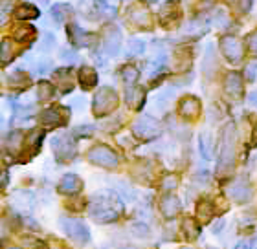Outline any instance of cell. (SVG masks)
Listing matches in <instances>:
<instances>
[{"mask_svg":"<svg viewBox=\"0 0 257 249\" xmlns=\"http://www.w3.org/2000/svg\"><path fill=\"white\" fill-rule=\"evenodd\" d=\"M248 103H250V105L255 106V108H257V92H252V94L248 96Z\"/></svg>","mask_w":257,"mask_h":249,"instance_id":"38","label":"cell"},{"mask_svg":"<svg viewBox=\"0 0 257 249\" xmlns=\"http://www.w3.org/2000/svg\"><path fill=\"white\" fill-rule=\"evenodd\" d=\"M224 88L231 97L239 99V97L242 96V77H241V74H237V72L228 74L226 83H224Z\"/></svg>","mask_w":257,"mask_h":249,"instance_id":"18","label":"cell"},{"mask_svg":"<svg viewBox=\"0 0 257 249\" xmlns=\"http://www.w3.org/2000/svg\"><path fill=\"white\" fill-rule=\"evenodd\" d=\"M52 149H54L55 158L59 159V161H70V159L75 158V152H77L75 141L70 138L68 134L55 136V138L52 139Z\"/></svg>","mask_w":257,"mask_h":249,"instance_id":"6","label":"cell"},{"mask_svg":"<svg viewBox=\"0 0 257 249\" xmlns=\"http://www.w3.org/2000/svg\"><path fill=\"white\" fill-rule=\"evenodd\" d=\"M125 101H127V105L131 106L133 110H140L145 101V92L134 85L128 86L127 90H125Z\"/></svg>","mask_w":257,"mask_h":249,"instance_id":"17","label":"cell"},{"mask_svg":"<svg viewBox=\"0 0 257 249\" xmlns=\"http://www.w3.org/2000/svg\"><path fill=\"white\" fill-rule=\"evenodd\" d=\"M255 72H257V63H250L246 66V72H244V77L248 81H253L255 79Z\"/></svg>","mask_w":257,"mask_h":249,"instance_id":"33","label":"cell"},{"mask_svg":"<svg viewBox=\"0 0 257 249\" xmlns=\"http://www.w3.org/2000/svg\"><path fill=\"white\" fill-rule=\"evenodd\" d=\"M180 209H182V203H180V200H178L177 196H173V194H167V196L162 198L160 201V211L162 214L166 218H175L180 212Z\"/></svg>","mask_w":257,"mask_h":249,"instance_id":"16","label":"cell"},{"mask_svg":"<svg viewBox=\"0 0 257 249\" xmlns=\"http://www.w3.org/2000/svg\"><path fill=\"white\" fill-rule=\"evenodd\" d=\"M70 15H72V8L68 4H55L52 8V17L57 22H64Z\"/></svg>","mask_w":257,"mask_h":249,"instance_id":"22","label":"cell"},{"mask_svg":"<svg viewBox=\"0 0 257 249\" xmlns=\"http://www.w3.org/2000/svg\"><path fill=\"white\" fill-rule=\"evenodd\" d=\"M178 112H180V116L188 117V119H195L200 114V101L197 97H184L178 105Z\"/></svg>","mask_w":257,"mask_h":249,"instance_id":"15","label":"cell"},{"mask_svg":"<svg viewBox=\"0 0 257 249\" xmlns=\"http://www.w3.org/2000/svg\"><path fill=\"white\" fill-rule=\"evenodd\" d=\"M10 83L13 86H24V88H26V86H28V77L22 74V72H17V74H13L10 77Z\"/></svg>","mask_w":257,"mask_h":249,"instance_id":"29","label":"cell"},{"mask_svg":"<svg viewBox=\"0 0 257 249\" xmlns=\"http://www.w3.org/2000/svg\"><path fill=\"white\" fill-rule=\"evenodd\" d=\"M133 132H134V136L140 139H153L160 134V125H158V121H156L155 117L142 116L134 121Z\"/></svg>","mask_w":257,"mask_h":249,"instance_id":"7","label":"cell"},{"mask_svg":"<svg viewBox=\"0 0 257 249\" xmlns=\"http://www.w3.org/2000/svg\"><path fill=\"white\" fill-rule=\"evenodd\" d=\"M197 211H198V218H200L202 222H209V218L215 214V209L211 201H200Z\"/></svg>","mask_w":257,"mask_h":249,"instance_id":"23","label":"cell"},{"mask_svg":"<svg viewBox=\"0 0 257 249\" xmlns=\"http://www.w3.org/2000/svg\"><path fill=\"white\" fill-rule=\"evenodd\" d=\"M250 247H252V245H250V242H244V240L235 245V249H250Z\"/></svg>","mask_w":257,"mask_h":249,"instance_id":"40","label":"cell"},{"mask_svg":"<svg viewBox=\"0 0 257 249\" xmlns=\"http://www.w3.org/2000/svg\"><path fill=\"white\" fill-rule=\"evenodd\" d=\"M252 8V0H241V10L242 11H250Z\"/></svg>","mask_w":257,"mask_h":249,"instance_id":"37","label":"cell"},{"mask_svg":"<svg viewBox=\"0 0 257 249\" xmlns=\"http://www.w3.org/2000/svg\"><path fill=\"white\" fill-rule=\"evenodd\" d=\"M248 44H250V48H252V52L257 53V33H253L252 37L248 39Z\"/></svg>","mask_w":257,"mask_h":249,"instance_id":"36","label":"cell"},{"mask_svg":"<svg viewBox=\"0 0 257 249\" xmlns=\"http://www.w3.org/2000/svg\"><path fill=\"white\" fill-rule=\"evenodd\" d=\"M121 249H136V247H133V245H128V247H121Z\"/></svg>","mask_w":257,"mask_h":249,"instance_id":"42","label":"cell"},{"mask_svg":"<svg viewBox=\"0 0 257 249\" xmlns=\"http://www.w3.org/2000/svg\"><path fill=\"white\" fill-rule=\"evenodd\" d=\"M61 59H63V61H68V63H74L75 59V53L72 52V50H61Z\"/></svg>","mask_w":257,"mask_h":249,"instance_id":"35","label":"cell"},{"mask_svg":"<svg viewBox=\"0 0 257 249\" xmlns=\"http://www.w3.org/2000/svg\"><path fill=\"white\" fill-rule=\"evenodd\" d=\"M116 106H118V94H116L112 88L103 86V88L97 90L96 97H94V105H92L94 114H96L97 117H103V116H107V114H110Z\"/></svg>","mask_w":257,"mask_h":249,"instance_id":"4","label":"cell"},{"mask_svg":"<svg viewBox=\"0 0 257 249\" xmlns=\"http://www.w3.org/2000/svg\"><path fill=\"white\" fill-rule=\"evenodd\" d=\"M39 13H41V11L32 4H22L21 8L17 10V17H19V19H24V21H26V19H37Z\"/></svg>","mask_w":257,"mask_h":249,"instance_id":"24","label":"cell"},{"mask_svg":"<svg viewBox=\"0 0 257 249\" xmlns=\"http://www.w3.org/2000/svg\"><path fill=\"white\" fill-rule=\"evenodd\" d=\"M182 249H193V247H182Z\"/></svg>","mask_w":257,"mask_h":249,"instance_id":"44","label":"cell"},{"mask_svg":"<svg viewBox=\"0 0 257 249\" xmlns=\"http://www.w3.org/2000/svg\"><path fill=\"white\" fill-rule=\"evenodd\" d=\"M178 185V178L177 176H167L164 180V189H175Z\"/></svg>","mask_w":257,"mask_h":249,"instance_id":"34","label":"cell"},{"mask_svg":"<svg viewBox=\"0 0 257 249\" xmlns=\"http://www.w3.org/2000/svg\"><path fill=\"white\" fill-rule=\"evenodd\" d=\"M131 231H133L136 236H147V234H149V229H147V225H145V223H142V222L133 223Z\"/></svg>","mask_w":257,"mask_h":249,"instance_id":"30","label":"cell"},{"mask_svg":"<svg viewBox=\"0 0 257 249\" xmlns=\"http://www.w3.org/2000/svg\"><path fill=\"white\" fill-rule=\"evenodd\" d=\"M144 2H147V4H153V2H156V0H144Z\"/></svg>","mask_w":257,"mask_h":249,"instance_id":"41","label":"cell"},{"mask_svg":"<svg viewBox=\"0 0 257 249\" xmlns=\"http://www.w3.org/2000/svg\"><path fill=\"white\" fill-rule=\"evenodd\" d=\"M66 33H68V39L72 41V44L75 46H90L94 41H96V35L94 33H88L85 30H81L79 26H75V24H70L66 28Z\"/></svg>","mask_w":257,"mask_h":249,"instance_id":"10","label":"cell"},{"mask_svg":"<svg viewBox=\"0 0 257 249\" xmlns=\"http://www.w3.org/2000/svg\"><path fill=\"white\" fill-rule=\"evenodd\" d=\"M198 149H200V154H202L204 159L211 158V141H209L208 134H202L200 139H198Z\"/></svg>","mask_w":257,"mask_h":249,"instance_id":"27","label":"cell"},{"mask_svg":"<svg viewBox=\"0 0 257 249\" xmlns=\"http://www.w3.org/2000/svg\"><path fill=\"white\" fill-rule=\"evenodd\" d=\"M43 2H46V0H43Z\"/></svg>","mask_w":257,"mask_h":249,"instance_id":"45","label":"cell"},{"mask_svg":"<svg viewBox=\"0 0 257 249\" xmlns=\"http://www.w3.org/2000/svg\"><path fill=\"white\" fill-rule=\"evenodd\" d=\"M52 96H54V86L50 85V83H46V81L39 83V88H37L39 101H48L52 99Z\"/></svg>","mask_w":257,"mask_h":249,"instance_id":"25","label":"cell"},{"mask_svg":"<svg viewBox=\"0 0 257 249\" xmlns=\"http://www.w3.org/2000/svg\"><path fill=\"white\" fill-rule=\"evenodd\" d=\"M81 189H83V181H81L79 176H75V174L63 176V180L59 181V192H63V194H68V196H72V194H77Z\"/></svg>","mask_w":257,"mask_h":249,"instance_id":"14","label":"cell"},{"mask_svg":"<svg viewBox=\"0 0 257 249\" xmlns=\"http://www.w3.org/2000/svg\"><path fill=\"white\" fill-rule=\"evenodd\" d=\"M79 81L85 90H90V88H94L97 85V72L94 68L85 66V68L79 70Z\"/></svg>","mask_w":257,"mask_h":249,"instance_id":"20","label":"cell"},{"mask_svg":"<svg viewBox=\"0 0 257 249\" xmlns=\"http://www.w3.org/2000/svg\"><path fill=\"white\" fill-rule=\"evenodd\" d=\"M8 249H21V247H15V245H11V247H8Z\"/></svg>","mask_w":257,"mask_h":249,"instance_id":"43","label":"cell"},{"mask_svg":"<svg viewBox=\"0 0 257 249\" xmlns=\"http://www.w3.org/2000/svg\"><path fill=\"white\" fill-rule=\"evenodd\" d=\"M121 211H123V203L112 191H99L97 194H94L88 207L92 220H96L97 223L116 222Z\"/></svg>","mask_w":257,"mask_h":249,"instance_id":"1","label":"cell"},{"mask_svg":"<svg viewBox=\"0 0 257 249\" xmlns=\"http://www.w3.org/2000/svg\"><path fill=\"white\" fill-rule=\"evenodd\" d=\"M228 194L235 201H248L252 196V189L244 180H237L228 187Z\"/></svg>","mask_w":257,"mask_h":249,"instance_id":"13","label":"cell"},{"mask_svg":"<svg viewBox=\"0 0 257 249\" xmlns=\"http://www.w3.org/2000/svg\"><path fill=\"white\" fill-rule=\"evenodd\" d=\"M182 229H184V234H186V238L188 240H197L198 234H200V227H198V223L193 220V218H186L182 222Z\"/></svg>","mask_w":257,"mask_h":249,"instance_id":"21","label":"cell"},{"mask_svg":"<svg viewBox=\"0 0 257 249\" xmlns=\"http://www.w3.org/2000/svg\"><path fill=\"white\" fill-rule=\"evenodd\" d=\"M220 50L230 63H239L242 59V44L235 37H224L220 41Z\"/></svg>","mask_w":257,"mask_h":249,"instance_id":"9","label":"cell"},{"mask_svg":"<svg viewBox=\"0 0 257 249\" xmlns=\"http://www.w3.org/2000/svg\"><path fill=\"white\" fill-rule=\"evenodd\" d=\"M233 161H235V128L233 125H228L222 132V141H220L219 172L233 169Z\"/></svg>","mask_w":257,"mask_h":249,"instance_id":"2","label":"cell"},{"mask_svg":"<svg viewBox=\"0 0 257 249\" xmlns=\"http://www.w3.org/2000/svg\"><path fill=\"white\" fill-rule=\"evenodd\" d=\"M119 46H121V33L116 26H110L105 33V41H103V50L108 57H114L116 53L119 52Z\"/></svg>","mask_w":257,"mask_h":249,"instance_id":"11","label":"cell"},{"mask_svg":"<svg viewBox=\"0 0 257 249\" xmlns=\"http://www.w3.org/2000/svg\"><path fill=\"white\" fill-rule=\"evenodd\" d=\"M28 35H30V37H33V35H35V30H33L32 26H22L21 30L15 33L17 39H26Z\"/></svg>","mask_w":257,"mask_h":249,"instance_id":"32","label":"cell"},{"mask_svg":"<svg viewBox=\"0 0 257 249\" xmlns=\"http://www.w3.org/2000/svg\"><path fill=\"white\" fill-rule=\"evenodd\" d=\"M121 77H123V81L127 83L128 86H133L136 81H138L140 77V72L134 66H125L123 70H121Z\"/></svg>","mask_w":257,"mask_h":249,"instance_id":"26","label":"cell"},{"mask_svg":"<svg viewBox=\"0 0 257 249\" xmlns=\"http://www.w3.org/2000/svg\"><path fill=\"white\" fill-rule=\"evenodd\" d=\"M81 13H85V17L88 19H94V21H99V19H105V17H110L114 13V10L110 6H107L103 0H83L81 2Z\"/></svg>","mask_w":257,"mask_h":249,"instance_id":"8","label":"cell"},{"mask_svg":"<svg viewBox=\"0 0 257 249\" xmlns=\"http://www.w3.org/2000/svg\"><path fill=\"white\" fill-rule=\"evenodd\" d=\"M66 108H61V106H55V108H46V110L41 114V123L43 125H48V127H63L66 123V116L63 112Z\"/></svg>","mask_w":257,"mask_h":249,"instance_id":"12","label":"cell"},{"mask_svg":"<svg viewBox=\"0 0 257 249\" xmlns=\"http://www.w3.org/2000/svg\"><path fill=\"white\" fill-rule=\"evenodd\" d=\"M128 48H131V53L133 55H142V52H144L145 44L142 43V41H136V39H133L131 43H128Z\"/></svg>","mask_w":257,"mask_h":249,"instance_id":"31","label":"cell"},{"mask_svg":"<svg viewBox=\"0 0 257 249\" xmlns=\"http://www.w3.org/2000/svg\"><path fill=\"white\" fill-rule=\"evenodd\" d=\"M61 229L64 231V234L68 236L72 242L75 244H88L90 240V231L85 225L83 220H77V218H61L59 220Z\"/></svg>","mask_w":257,"mask_h":249,"instance_id":"3","label":"cell"},{"mask_svg":"<svg viewBox=\"0 0 257 249\" xmlns=\"http://www.w3.org/2000/svg\"><path fill=\"white\" fill-rule=\"evenodd\" d=\"M22 139H24V136H22L21 130H13V132H10V136H8V147H10V150H19V147L22 145Z\"/></svg>","mask_w":257,"mask_h":249,"instance_id":"28","label":"cell"},{"mask_svg":"<svg viewBox=\"0 0 257 249\" xmlns=\"http://www.w3.org/2000/svg\"><path fill=\"white\" fill-rule=\"evenodd\" d=\"M11 201H13V205H15L17 209H21V211H32L33 203H35V200H33V194H32V192H28V191L13 192V198H11Z\"/></svg>","mask_w":257,"mask_h":249,"instance_id":"19","label":"cell"},{"mask_svg":"<svg viewBox=\"0 0 257 249\" xmlns=\"http://www.w3.org/2000/svg\"><path fill=\"white\" fill-rule=\"evenodd\" d=\"M88 159H90L94 165H99V167H105V169H116L119 163L118 154L114 152L110 147L107 145H96L88 150Z\"/></svg>","mask_w":257,"mask_h":249,"instance_id":"5","label":"cell"},{"mask_svg":"<svg viewBox=\"0 0 257 249\" xmlns=\"http://www.w3.org/2000/svg\"><path fill=\"white\" fill-rule=\"evenodd\" d=\"M77 134H90L92 132V127H79L77 130H75Z\"/></svg>","mask_w":257,"mask_h":249,"instance_id":"39","label":"cell"}]
</instances>
